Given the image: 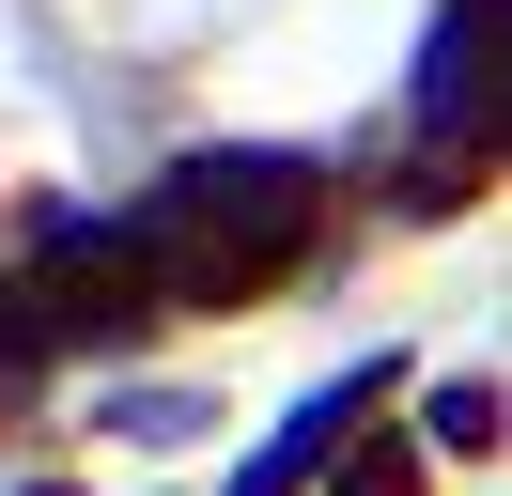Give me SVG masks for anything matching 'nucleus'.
<instances>
[{"label":"nucleus","mask_w":512,"mask_h":496,"mask_svg":"<svg viewBox=\"0 0 512 496\" xmlns=\"http://www.w3.org/2000/svg\"><path fill=\"white\" fill-rule=\"evenodd\" d=\"M109 434H140V450H171V434H202V403H187V388H140V403H109Z\"/></svg>","instance_id":"obj_6"},{"label":"nucleus","mask_w":512,"mask_h":496,"mask_svg":"<svg viewBox=\"0 0 512 496\" xmlns=\"http://www.w3.org/2000/svg\"><path fill=\"white\" fill-rule=\"evenodd\" d=\"M481 47H497V0H466V16L435 31V78H419V124H435V155L481 140Z\"/></svg>","instance_id":"obj_2"},{"label":"nucleus","mask_w":512,"mask_h":496,"mask_svg":"<svg viewBox=\"0 0 512 496\" xmlns=\"http://www.w3.org/2000/svg\"><path fill=\"white\" fill-rule=\"evenodd\" d=\"M419 434H435V450H497V388H481V372H450V388L419 403Z\"/></svg>","instance_id":"obj_4"},{"label":"nucleus","mask_w":512,"mask_h":496,"mask_svg":"<svg viewBox=\"0 0 512 496\" xmlns=\"http://www.w3.org/2000/svg\"><path fill=\"white\" fill-rule=\"evenodd\" d=\"M342 419H373V372H342V388H311V403L280 419V450H249V481H233V496H295V481L326 465V434H342Z\"/></svg>","instance_id":"obj_3"},{"label":"nucleus","mask_w":512,"mask_h":496,"mask_svg":"<svg viewBox=\"0 0 512 496\" xmlns=\"http://www.w3.org/2000/svg\"><path fill=\"white\" fill-rule=\"evenodd\" d=\"M311 217H326V186L295 171V155H202V171H171L156 202L125 217V264H140L156 310H218V295H249V279H280L295 248H311Z\"/></svg>","instance_id":"obj_1"},{"label":"nucleus","mask_w":512,"mask_h":496,"mask_svg":"<svg viewBox=\"0 0 512 496\" xmlns=\"http://www.w3.org/2000/svg\"><path fill=\"white\" fill-rule=\"evenodd\" d=\"M326 481L342 496H419V450H357V419L326 434Z\"/></svg>","instance_id":"obj_5"}]
</instances>
